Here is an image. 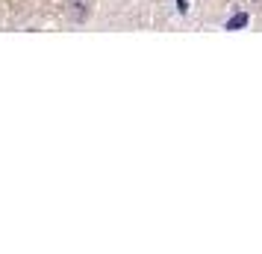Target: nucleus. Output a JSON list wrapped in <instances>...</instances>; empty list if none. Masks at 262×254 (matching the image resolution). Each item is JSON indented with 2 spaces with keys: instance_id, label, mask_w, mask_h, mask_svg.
Instances as JSON below:
<instances>
[{
  "instance_id": "nucleus-1",
  "label": "nucleus",
  "mask_w": 262,
  "mask_h": 254,
  "mask_svg": "<svg viewBox=\"0 0 262 254\" xmlns=\"http://www.w3.org/2000/svg\"><path fill=\"white\" fill-rule=\"evenodd\" d=\"M245 21H248V18H245V15H236V18H230V24H227V27H230V30H233V27H242V24H245Z\"/></svg>"
},
{
  "instance_id": "nucleus-2",
  "label": "nucleus",
  "mask_w": 262,
  "mask_h": 254,
  "mask_svg": "<svg viewBox=\"0 0 262 254\" xmlns=\"http://www.w3.org/2000/svg\"><path fill=\"white\" fill-rule=\"evenodd\" d=\"M189 9V0H180V12H186Z\"/></svg>"
}]
</instances>
